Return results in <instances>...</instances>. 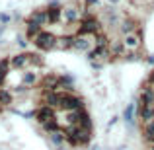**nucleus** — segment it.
Instances as JSON below:
<instances>
[{"instance_id": "1", "label": "nucleus", "mask_w": 154, "mask_h": 150, "mask_svg": "<svg viewBox=\"0 0 154 150\" xmlns=\"http://www.w3.org/2000/svg\"><path fill=\"white\" fill-rule=\"evenodd\" d=\"M90 133L92 131H86V129H82L80 125H68L66 131H64V136H66V140L70 144H74V146H84V144H88V140H90Z\"/></svg>"}, {"instance_id": "2", "label": "nucleus", "mask_w": 154, "mask_h": 150, "mask_svg": "<svg viewBox=\"0 0 154 150\" xmlns=\"http://www.w3.org/2000/svg\"><path fill=\"white\" fill-rule=\"evenodd\" d=\"M10 64L14 68H27L29 64H39V57L37 55H31V53H20V55L12 57L10 59Z\"/></svg>"}, {"instance_id": "3", "label": "nucleus", "mask_w": 154, "mask_h": 150, "mask_svg": "<svg viewBox=\"0 0 154 150\" xmlns=\"http://www.w3.org/2000/svg\"><path fill=\"white\" fill-rule=\"evenodd\" d=\"M59 107H63L64 111H80L82 109V99L72 94H60Z\"/></svg>"}, {"instance_id": "4", "label": "nucleus", "mask_w": 154, "mask_h": 150, "mask_svg": "<svg viewBox=\"0 0 154 150\" xmlns=\"http://www.w3.org/2000/svg\"><path fill=\"white\" fill-rule=\"evenodd\" d=\"M33 43L39 47V49L49 51V49H53V47L57 45V37H55L53 33H49V31H41V33H39L37 37L33 39Z\"/></svg>"}, {"instance_id": "5", "label": "nucleus", "mask_w": 154, "mask_h": 150, "mask_svg": "<svg viewBox=\"0 0 154 150\" xmlns=\"http://www.w3.org/2000/svg\"><path fill=\"white\" fill-rule=\"evenodd\" d=\"M78 33L80 35H88V33H94V35H98L100 33V23L96 22L94 18H92L90 14L84 18V22L80 23V29H78Z\"/></svg>"}, {"instance_id": "6", "label": "nucleus", "mask_w": 154, "mask_h": 150, "mask_svg": "<svg viewBox=\"0 0 154 150\" xmlns=\"http://www.w3.org/2000/svg\"><path fill=\"white\" fill-rule=\"evenodd\" d=\"M80 18V10L74 6V4H68V6H64L63 10H60V20L66 23L70 22H76V20Z\"/></svg>"}, {"instance_id": "7", "label": "nucleus", "mask_w": 154, "mask_h": 150, "mask_svg": "<svg viewBox=\"0 0 154 150\" xmlns=\"http://www.w3.org/2000/svg\"><path fill=\"white\" fill-rule=\"evenodd\" d=\"M55 119V109L49 107V105H43V107H39V111H37V121L41 125H45V123H49V121Z\"/></svg>"}, {"instance_id": "8", "label": "nucleus", "mask_w": 154, "mask_h": 150, "mask_svg": "<svg viewBox=\"0 0 154 150\" xmlns=\"http://www.w3.org/2000/svg\"><path fill=\"white\" fill-rule=\"evenodd\" d=\"M140 105H154V88L144 86L140 92Z\"/></svg>"}, {"instance_id": "9", "label": "nucleus", "mask_w": 154, "mask_h": 150, "mask_svg": "<svg viewBox=\"0 0 154 150\" xmlns=\"http://www.w3.org/2000/svg\"><path fill=\"white\" fill-rule=\"evenodd\" d=\"M123 45H125V49H139V45H140V37H139V33H131V35H125V39H123Z\"/></svg>"}, {"instance_id": "10", "label": "nucleus", "mask_w": 154, "mask_h": 150, "mask_svg": "<svg viewBox=\"0 0 154 150\" xmlns=\"http://www.w3.org/2000/svg\"><path fill=\"white\" fill-rule=\"evenodd\" d=\"M43 101H45L49 107H59L60 94L59 92H43Z\"/></svg>"}, {"instance_id": "11", "label": "nucleus", "mask_w": 154, "mask_h": 150, "mask_svg": "<svg viewBox=\"0 0 154 150\" xmlns=\"http://www.w3.org/2000/svg\"><path fill=\"white\" fill-rule=\"evenodd\" d=\"M139 115H140V119H143L144 123H150V121H154V105H140Z\"/></svg>"}, {"instance_id": "12", "label": "nucleus", "mask_w": 154, "mask_h": 150, "mask_svg": "<svg viewBox=\"0 0 154 150\" xmlns=\"http://www.w3.org/2000/svg\"><path fill=\"white\" fill-rule=\"evenodd\" d=\"M43 88H45V92H55L59 88V76H45L43 78Z\"/></svg>"}, {"instance_id": "13", "label": "nucleus", "mask_w": 154, "mask_h": 150, "mask_svg": "<svg viewBox=\"0 0 154 150\" xmlns=\"http://www.w3.org/2000/svg\"><path fill=\"white\" fill-rule=\"evenodd\" d=\"M144 139H146L148 146H154V121L144 123Z\"/></svg>"}, {"instance_id": "14", "label": "nucleus", "mask_w": 154, "mask_h": 150, "mask_svg": "<svg viewBox=\"0 0 154 150\" xmlns=\"http://www.w3.org/2000/svg\"><path fill=\"white\" fill-rule=\"evenodd\" d=\"M72 47H74L76 51H86L88 47H90V43H88V39L82 35V37H76L74 41H72Z\"/></svg>"}, {"instance_id": "15", "label": "nucleus", "mask_w": 154, "mask_h": 150, "mask_svg": "<svg viewBox=\"0 0 154 150\" xmlns=\"http://www.w3.org/2000/svg\"><path fill=\"white\" fill-rule=\"evenodd\" d=\"M39 27H41V26H37V23H33V22L27 23V39H31V41H33V39L41 33V29H39Z\"/></svg>"}, {"instance_id": "16", "label": "nucleus", "mask_w": 154, "mask_h": 150, "mask_svg": "<svg viewBox=\"0 0 154 150\" xmlns=\"http://www.w3.org/2000/svg\"><path fill=\"white\" fill-rule=\"evenodd\" d=\"M109 53L115 57H127V49H125L123 43H115L113 47H109Z\"/></svg>"}, {"instance_id": "17", "label": "nucleus", "mask_w": 154, "mask_h": 150, "mask_svg": "<svg viewBox=\"0 0 154 150\" xmlns=\"http://www.w3.org/2000/svg\"><path fill=\"white\" fill-rule=\"evenodd\" d=\"M45 14H47V22H49V23L59 22V20H60V10H59V8H49Z\"/></svg>"}, {"instance_id": "18", "label": "nucleus", "mask_w": 154, "mask_h": 150, "mask_svg": "<svg viewBox=\"0 0 154 150\" xmlns=\"http://www.w3.org/2000/svg\"><path fill=\"white\" fill-rule=\"evenodd\" d=\"M121 31H123L125 35L135 33V22H133V20H123V23H121Z\"/></svg>"}, {"instance_id": "19", "label": "nucleus", "mask_w": 154, "mask_h": 150, "mask_svg": "<svg viewBox=\"0 0 154 150\" xmlns=\"http://www.w3.org/2000/svg\"><path fill=\"white\" fill-rule=\"evenodd\" d=\"M80 127L82 129H86V131H92V121H90V117H88V113L86 111H82V115H80Z\"/></svg>"}, {"instance_id": "20", "label": "nucleus", "mask_w": 154, "mask_h": 150, "mask_svg": "<svg viewBox=\"0 0 154 150\" xmlns=\"http://www.w3.org/2000/svg\"><path fill=\"white\" fill-rule=\"evenodd\" d=\"M12 103V94L4 88H0V105H10Z\"/></svg>"}, {"instance_id": "21", "label": "nucleus", "mask_w": 154, "mask_h": 150, "mask_svg": "<svg viewBox=\"0 0 154 150\" xmlns=\"http://www.w3.org/2000/svg\"><path fill=\"white\" fill-rule=\"evenodd\" d=\"M29 22H33V23H37V26H41V23L47 22V14H45V12H35V14L31 16Z\"/></svg>"}, {"instance_id": "22", "label": "nucleus", "mask_w": 154, "mask_h": 150, "mask_svg": "<svg viewBox=\"0 0 154 150\" xmlns=\"http://www.w3.org/2000/svg\"><path fill=\"white\" fill-rule=\"evenodd\" d=\"M72 41H74V39H70V37H60V39H57L55 47H59V49H70Z\"/></svg>"}, {"instance_id": "23", "label": "nucleus", "mask_w": 154, "mask_h": 150, "mask_svg": "<svg viewBox=\"0 0 154 150\" xmlns=\"http://www.w3.org/2000/svg\"><path fill=\"white\" fill-rule=\"evenodd\" d=\"M43 129H45L47 133H51V135H53V133L59 131V123H57V119H53V121H49V123L43 125Z\"/></svg>"}, {"instance_id": "24", "label": "nucleus", "mask_w": 154, "mask_h": 150, "mask_svg": "<svg viewBox=\"0 0 154 150\" xmlns=\"http://www.w3.org/2000/svg\"><path fill=\"white\" fill-rule=\"evenodd\" d=\"M94 45H96V49H102V47H107V39H105V35H102V33H98V35H96V41H94Z\"/></svg>"}, {"instance_id": "25", "label": "nucleus", "mask_w": 154, "mask_h": 150, "mask_svg": "<svg viewBox=\"0 0 154 150\" xmlns=\"http://www.w3.org/2000/svg\"><path fill=\"white\" fill-rule=\"evenodd\" d=\"M133 115H135V105H127V109H125L123 117L127 123H133Z\"/></svg>"}, {"instance_id": "26", "label": "nucleus", "mask_w": 154, "mask_h": 150, "mask_svg": "<svg viewBox=\"0 0 154 150\" xmlns=\"http://www.w3.org/2000/svg\"><path fill=\"white\" fill-rule=\"evenodd\" d=\"M10 66H12L10 60H8V59H2V60H0V74L6 76V74H8V68H10Z\"/></svg>"}, {"instance_id": "27", "label": "nucleus", "mask_w": 154, "mask_h": 150, "mask_svg": "<svg viewBox=\"0 0 154 150\" xmlns=\"http://www.w3.org/2000/svg\"><path fill=\"white\" fill-rule=\"evenodd\" d=\"M64 139H66V136H64V135H60L59 131H57V133H53V135H51V140H53L55 144H63V142H64Z\"/></svg>"}, {"instance_id": "28", "label": "nucleus", "mask_w": 154, "mask_h": 150, "mask_svg": "<svg viewBox=\"0 0 154 150\" xmlns=\"http://www.w3.org/2000/svg\"><path fill=\"white\" fill-rule=\"evenodd\" d=\"M31 84H35V74H26L23 76V86H31Z\"/></svg>"}, {"instance_id": "29", "label": "nucleus", "mask_w": 154, "mask_h": 150, "mask_svg": "<svg viewBox=\"0 0 154 150\" xmlns=\"http://www.w3.org/2000/svg\"><path fill=\"white\" fill-rule=\"evenodd\" d=\"M10 22V16L4 14V12H0V23H8Z\"/></svg>"}, {"instance_id": "30", "label": "nucleus", "mask_w": 154, "mask_h": 150, "mask_svg": "<svg viewBox=\"0 0 154 150\" xmlns=\"http://www.w3.org/2000/svg\"><path fill=\"white\" fill-rule=\"evenodd\" d=\"M148 82H150V84H154V72L150 74V78H148Z\"/></svg>"}, {"instance_id": "31", "label": "nucleus", "mask_w": 154, "mask_h": 150, "mask_svg": "<svg viewBox=\"0 0 154 150\" xmlns=\"http://www.w3.org/2000/svg\"><path fill=\"white\" fill-rule=\"evenodd\" d=\"M4 78H6V76H2V74H0V86L4 84Z\"/></svg>"}, {"instance_id": "32", "label": "nucleus", "mask_w": 154, "mask_h": 150, "mask_svg": "<svg viewBox=\"0 0 154 150\" xmlns=\"http://www.w3.org/2000/svg\"><path fill=\"white\" fill-rule=\"evenodd\" d=\"M88 4H98V0H88Z\"/></svg>"}, {"instance_id": "33", "label": "nucleus", "mask_w": 154, "mask_h": 150, "mask_svg": "<svg viewBox=\"0 0 154 150\" xmlns=\"http://www.w3.org/2000/svg\"><path fill=\"white\" fill-rule=\"evenodd\" d=\"M109 2H113V4H115V2H119V0H109Z\"/></svg>"}, {"instance_id": "34", "label": "nucleus", "mask_w": 154, "mask_h": 150, "mask_svg": "<svg viewBox=\"0 0 154 150\" xmlns=\"http://www.w3.org/2000/svg\"><path fill=\"white\" fill-rule=\"evenodd\" d=\"M92 150H100V148H98V146H94V148H92Z\"/></svg>"}, {"instance_id": "35", "label": "nucleus", "mask_w": 154, "mask_h": 150, "mask_svg": "<svg viewBox=\"0 0 154 150\" xmlns=\"http://www.w3.org/2000/svg\"><path fill=\"white\" fill-rule=\"evenodd\" d=\"M150 150H154V146H150Z\"/></svg>"}]
</instances>
